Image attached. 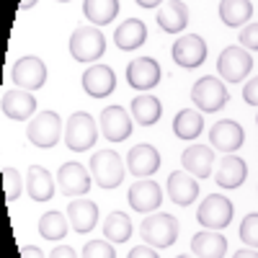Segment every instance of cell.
<instances>
[{"mask_svg":"<svg viewBox=\"0 0 258 258\" xmlns=\"http://www.w3.org/2000/svg\"><path fill=\"white\" fill-rule=\"evenodd\" d=\"M178 232H181V225L173 214H165V212H158V214H150L147 220H142L140 225V235L147 245L153 248H170L176 240H178Z\"/></svg>","mask_w":258,"mask_h":258,"instance_id":"6da1fadb","label":"cell"},{"mask_svg":"<svg viewBox=\"0 0 258 258\" xmlns=\"http://www.w3.org/2000/svg\"><path fill=\"white\" fill-rule=\"evenodd\" d=\"M98 129H96V119L88 111H78L68 119L64 124V145L73 153H85L96 145Z\"/></svg>","mask_w":258,"mask_h":258,"instance_id":"7a4b0ae2","label":"cell"},{"mask_svg":"<svg viewBox=\"0 0 258 258\" xmlns=\"http://www.w3.org/2000/svg\"><path fill=\"white\" fill-rule=\"evenodd\" d=\"M191 101L197 109L207 111V114H214V111H220L222 106L230 101V91L225 88V83L220 78H214V75H204L202 80L194 83V88H191Z\"/></svg>","mask_w":258,"mask_h":258,"instance_id":"3957f363","label":"cell"},{"mask_svg":"<svg viewBox=\"0 0 258 258\" xmlns=\"http://www.w3.org/2000/svg\"><path fill=\"white\" fill-rule=\"evenodd\" d=\"M62 129L64 126H62V119L57 111H39L26 126V137L39 150H49L59 142Z\"/></svg>","mask_w":258,"mask_h":258,"instance_id":"277c9868","label":"cell"},{"mask_svg":"<svg viewBox=\"0 0 258 258\" xmlns=\"http://www.w3.org/2000/svg\"><path fill=\"white\" fill-rule=\"evenodd\" d=\"M106 52V36L96 26H78L70 34V54L78 62H96Z\"/></svg>","mask_w":258,"mask_h":258,"instance_id":"5b68a950","label":"cell"},{"mask_svg":"<svg viewBox=\"0 0 258 258\" xmlns=\"http://www.w3.org/2000/svg\"><path fill=\"white\" fill-rule=\"evenodd\" d=\"M91 170H93V181L101 188H116L124 181V163L114 150H98L91 158Z\"/></svg>","mask_w":258,"mask_h":258,"instance_id":"8992f818","label":"cell"},{"mask_svg":"<svg viewBox=\"0 0 258 258\" xmlns=\"http://www.w3.org/2000/svg\"><path fill=\"white\" fill-rule=\"evenodd\" d=\"M232 202L222 194H209V197L202 202L197 220L204 230H225L232 222Z\"/></svg>","mask_w":258,"mask_h":258,"instance_id":"52a82bcc","label":"cell"},{"mask_svg":"<svg viewBox=\"0 0 258 258\" xmlns=\"http://www.w3.org/2000/svg\"><path fill=\"white\" fill-rule=\"evenodd\" d=\"M253 70V57L245 47H225L217 57V73L227 83H240Z\"/></svg>","mask_w":258,"mask_h":258,"instance_id":"ba28073f","label":"cell"},{"mask_svg":"<svg viewBox=\"0 0 258 258\" xmlns=\"http://www.w3.org/2000/svg\"><path fill=\"white\" fill-rule=\"evenodd\" d=\"M207 52H209L207 49V41L199 34H186V36L176 39L173 49H170L173 62L178 64V68H183V70H197L199 64H204Z\"/></svg>","mask_w":258,"mask_h":258,"instance_id":"9c48e42d","label":"cell"},{"mask_svg":"<svg viewBox=\"0 0 258 258\" xmlns=\"http://www.w3.org/2000/svg\"><path fill=\"white\" fill-rule=\"evenodd\" d=\"M13 85L16 88H24V91H39L41 85L47 83V64L41 62L39 57H21L16 59L13 70H11Z\"/></svg>","mask_w":258,"mask_h":258,"instance_id":"30bf717a","label":"cell"},{"mask_svg":"<svg viewBox=\"0 0 258 258\" xmlns=\"http://www.w3.org/2000/svg\"><path fill=\"white\" fill-rule=\"evenodd\" d=\"M57 186L64 197H83L91 191V173L80 163H62L57 170Z\"/></svg>","mask_w":258,"mask_h":258,"instance_id":"8fae6325","label":"cell"},{"mask_svg":"<svg viewBox=\"0 0 258 258\" xmlns=\"http://www.w3.org/2000/svg\"><path fill=\"white\" fill-rule=\"evenodd\" d=\"M163 73H160V64L153 59V57H140V59H132L126 68V83L132 85V88L137 91H150L155 88V85L160 83Z\"/></svg>","mask_w":258,"mask_h":258,"instance_id":"7c38bea8","label":"cell"},{"mask_svg":"<svg viewBox=\"0 0 258 258\" xmlns=\"http://www.w3.org/2000/svg\"><path fill=\"white\" fill-rule=\"evenodd\" d=\"M101 132L109 142H124L132 135V116H129L121 106H106L101 111Z\"/></svg>","mask_w":258,"mask_h":258,"instance_id":"4fadbf2b","label":"cell"},{"mask_svg":"<svg viewBox=\"0 0 258 258\" xmlns=\"http://www.w3.org/2000/svg\"><path fill=\"white\" fill-rule=\"evenodd\" d=\"M126 168H129V173H135L137 178H150L153 173H158V168H160V153L153 145L140 142L129 150Z\"/></svg>","mask_w":258,"mask_h":258,"instance_id":"5bb4252c","label":"cell"},{"mask_svg":"<svg viewBox=\"0 0 258 258\" xmlns=\"http://www.w3.org/2000/svg\"><path fill=\"white\" fill-rule=\"evenodd\" d=\"M160 204H163V191L155 181L140 178L132 188H129V207H132L135 212L150 214V212L160 209Z\"/></svg>","mask_w":258,"mask_h":258,"instance_id":"9a60e30c","label":"cell"},{"mask_svg":"<svg viewBox=\"0 0 258 258\" xmlns=\"http://www.w3.org/2000/svg\"><path fill=\"white\" fill-rule=\"evenodd\" d=\"M83 88L91 98H106L116 88V75L109 64H93L83 73Z\"/></svg>","mask_w":258,"mask_h":258,"instance_id":"2e32d148","label":"cell"},{"mask_svg":"<svg viewBox=\"0 0 258 258\" xmlns=\"http://www.w3.org/2000/svg\"><path fill=\"white\" fill-rule=\"evenodd\" d=\"M209 140H212V145L217 150H222V153H235V150L243 147L245 132H243V126L238 121L222 119V121H217L209 129Z\"/></svg>","mask_w":258,"mask_h":258,"instance_id":"e0dca14e","label":"cell"},{"mask_svg":"<svg viewBox=\"0 0 258 258\" xmlns=\"http://www.w3.org/2000/svg\"><path fill=\"white\" fill-rule=\"evenodd\" d=\"M39 109L36 106V96L31 91H24V88H16V91H8L3 93V114L13 121H26L34 116V111Z\"/></svg>","mask_w":258,"mask_h":258,"instance_id":"ac0fdd59","label":"cell"},{"mask_svg":"<svg viewBox=\"0 0 258 258\" xmlns=\"http://www.w3.org/2000/svg\"><path fill=\"white\" fill-rule=\"evenodd\" d=\"M181 165L186 173H191L194 178H207L212 176V165H214V150L207 145H191L183 150L181 155Z\"/></svg>","mask_w":258,"mask_h":258,"instance_id":"d6986e66","label":"cell"},{"mask_svg":"<svg viewBox=\"0 0 258 258\" xmlns=\"http://www.w3.org/2000/svg\"><path fill=\"white\" fill-rule=\"evenodd\" d=\"M165 191L178 207H188L199 197V183H197V178H194L191 173H186V170H176V173L168 176Z\"/></svg>","mask_w":258,"mask_h":258,"instance_id":"ffe728a7","label":"cell"},{"mask_svg":"<svg viewBox=\"0 0 258 258\" xmlns=\"http://www.w3.org/2000/svg\"><path fill=\"white\" fill-rule=\"evenodd\" d=\"M245 178H248L245 160L238 158V155H232V153H227L220 160L217 170H214V181H217L220 188H238V186H243Z\"/></svg>","mask_w":258,"mask_h":258,"instance_id":"44dd1931","label":"cell"},{"mask_svg":"<svg viewBox=\"0 0 258 258\" xmlns=\"http://www.w3.org/2000/svg\"><path fill=\"white\" fill-rule=\"evenodd\" d=\"M68 220H70V225H73V230L78 235L91 232L98 225V207H96V202H91V199H75V202H70Z\"/></svg>","mask_w":258,"mask_h":258,"instance_id":"7402d4cb","label":"cell"},{"mask_svg":"<svg viewBox=\"0 0 258 258\" xmlns=\"http://www.w3.org/2000/svg\"><path fill=\"white\" fill-rule=\"evenodd\" d=\"M191 253L197 258H222L227 253V238L217 230H204L191 238Z\"/></svg>","mask_w":258,"mask_h":258,"instance_id":"603a6c76","label":"cell"},{"mask_svg":"<svg viewBox=\"0 0 258 258\" xmlns=\"http://www.w3.org/2000/svg\"><path fill=\"white\" fill-rule=\"evenodd\" d=\"M155 21L165 34H181L188 26V6L181 3V0H168L158 11Z\"/></svg>","mask_w":258,"mask_h":258,"instance_id":"cb8c5ba5","label":"cell"},{"mask_svg":"<svg viewBox=\"0 0 258 258\" xmlns=\"http://www.w3.org/2000/svg\"><path fill=\"white\" fill-rule=\"evenodd\" d=\"M145 39H147V26L140 18H126L124 24L116 26V31H114V44L119 49H124V52H132V49L142 47Z\"/></svg>","mask_w":258,"mask_h":258,"instance_id":"d4e9b609","label":"cell"},{"mask_svg":"<svg viewBox=\"0 0 258 258\" xmlns=\"http://www.w3.org/2000/svg\"><path fill=\"white\" fill-rule=\"evenodd\" d=\"M26 191L34 202H49L54 197V178L44 165H31L26 173Z\"/></svg>","mask_w":258,"mask_h":258,"instance_id":"484cf974","label":"cell"},{"mask_svg":"<svg viewBox=\"0 0 258 258\" xmlns=\"http://www.w3.org/2000/svg\"><path fill=\"white\" fill-rule=\"evenodd\" d=\"M132 116L140 126H153L163 116V103L153 93H140L132 101Z\"/></svg>","mask_w":258,"mask_h":258,"instance_id":"4316f807","label":"cell"},{"mask_svg":"<svg viewBox=\"0 0 258 258\" xmlns=\"http://www.w3.org/2000/svg\"><path fill=\"white\" fill-rule=\"evenodd\" d=\"M119 8V0H83V13L93 26H109Z\"/></svg>","mask_w":258,"mask_h":258,"instance_id":"83f0119b","label":"cell"},{"mask_svg":"<svg viewBox=\"0 0 258 258\" xmlns=\"http://www.w3.org/2000/svg\"><path fill=\"white\" fill-rule=\"evenodd\" d=\"M204 129V119H202V111L197 109H183L176 114L173 119V132L178 140H197Z\"/></svg>","mask_w":258,"mask_h":258,"instance_id":"f1b7e54d","label":"cell"},{"mask_svg":"<svg viewBox=\"0 0 258 258\" xmlns=\"http://www.w3.org/2000/svg\"><path fill=\"white\" fill-rule=\"evenodd\" d=\"M253 16L250 0H222L220 3V18L225 26H243L245 21Z\"/></svg>","mask_w":258,"mask_h":258,"instance_id":"f546056e","label":"cell"},{"mask_svg":"<svg viewBox=\"0 0 258 258\" xmlns=\"http://www.w3.org/2000/svg\"><path fill=\"white\" fill-rule=\"evenodd\" d=\"M103 235L106 240L111 243H126L132 238V220L124 212H111L109 217L103 220Z\"/></svg>","mask_w":258,"mask_h":258,"instance_id":"4dcf8cb0","label":"cell"},{"mask_svg":"<svg viewBox=\"0 0 258 258\" xmlns=\"http://www.w3.org/2000/svg\"><path fill=\"white\" fill-rule=\"evenodd\" d=\"M39 235L44 240H62L64 235H68V220H64V214H59L57 209L52 212H44L39 220Z\"/></svg>","mask_w":258,"mask_h":258,"instance_id":"1f68e13d","label":"cell"},{"mask_svg":"<svg viewBox=\"0 0 258 258\" xmlns=\"http://www.w3.org/2000/svg\"><path fill=\"white\" fill-rule=\"evenodd\" d=\"M3 188H6V202L13 204L18 197H21V191H24V181H21V173L16 168L6 165L3 168Z\"/></svg>","mask_w":258,"mask_h":258,"instance_id":"d6a6232c","label":"cell"},{"mask_svg":"<svg viewBox=\"0 0 258 258\" xmlns=\"http://www.w3.org/2000/svg\"><path fill=\"white\" fill-rule=\"evenodd\" d=\"M238 235H240V240H243L248 248H258V214H255V212L243 217Z\"/></svg>","mask_w":258,"mask_h":258,"instance_id":"836d02e7","label":"cell"},{"mask_svg":"<svg viewBox=\"0 0 258 258\" xmlns=\"http://www.w3.org/2000/svg\"><path fill=\"white\" fill-rule=\"evenodd\" d=\"M83 258H116L111 240H91L83 248Z\"/></svg>","mask_w":258,"mask_h":258,"instance_id":"e575fe53","label":"cell"},{"mask_svg":"<svg viewBox=\"0 0 258 258\" xmlns=\"http://www.w3.org/2000/svg\"><path fill=\"white\" fill-rule=\"evenodd\" d=\"M238 41H240V47L258 52V24H248V26H243Z\"/></svg>","mask_w":258,"mask_h":258,"instance_id":"d590c367","label":"cell"},{"mask_svg":"<svg viewBox=\"0 0 258 258\" xmlns=\"http://www.w3.org/2000/svg\"><path fill=\"white\" fill-rule=\"evenodd\" d=\"M243 98H245V103L258 106V78H253L245 88H243Z\"/></svg>","mask_w":258,"mask_h":258,"instance_id":"8d00e7d4","label":"cell"},{"mask_svg":"<svg viewBox=\"0 0 258 258\" xmlns=\"http://www.w3.org/2000/svg\"><path fill=\"white\" fill-rule=\"evenodd\" d=\"M126 258H160V255L153 250V245H135Z\"/></svg>","mask_w":258,"mask_h":258,"instance_id":"74e56055","label":"cell"},{"mask_svg":"<svg viewBox=\"0 0 258 258\" xmlns=\"http://www.w3.org/2000/svg\"><path fill=\"white\" fill-rule=\"evenodd\" d=\"M49 258H78V253H75L70 245H57V248L49 253Z\"/></svg>","mask_w":258,"mask_h":258,"instance_id":"f35d334b","label":"cell"},{"mask_svg":"<svg viewBox=\"0 0 258 258\" xmlns=\"http://www.w3.org/2000/svg\"><path fill=\"white\" fill-rule=\"evenodd\" d=\"M21 258H44V250L36 245H21Z\"/></svg>","mask_w":258,"mask_h":258,"instance_id":"ab89813d","label":"cell"},{"mask_svg":"<svg viewBox=\"0 0 258 258\" xmlns=\"http://www.w3.org/2000/svg\"><path fill=\"white\" fill-rule=\"evenodd\" d=\"M232 258H258V253H255V248H240Z\"/></svg>","mask_w":258,"mask_h":258,"instance_id":"60d3db41","label":"cell"},{"mask_svg":"<svg viewBox=\"0 0 258 258\" xmlns=\"http://www.w3.org/2000/svg\"><path fill=\"white\" fill-rule=\"evenodd\" d=\"M135 3H137L140 8H155V6L163 3V0H135Z\"/></svg>","mask_w":258,"mask_h":258,"instance_id":"b9f144b4","label":"cell"},{"mask_svg":"<svg viewBox=\"0 0 258 258\" xmlns=\"http://www.w3.org/2000/svg\"><path fill=\"white\" fill-rule=\"evenodd\" d=\"M34 6H36V0H21L18 8H21V11H29V8H34Z\"/></svg>","mask_w":258,"mask_h":258,"instance_id":"7bdbcfd3","label":"cell"},{"mask_svg":"<svg viewBox=\"0 0 258 258\" xmlns=\"http://www.w3.org/2000/svg\"><path fill=\"white\" fill-rule=\"evenodd\" d=\"M178 258H194V255H178Z\"/></svg>","mask_w":258,"mask_h":258,"instance_id":"ee69618b","label":"cell"},{"mask_svg":"<svg viewBox=\"0 0 258 258\" xmlns=\"http://www.w3.org/2000/svg\"><path fill=\"white\" fill-rule=\"evenodd\" d=\"M59 3H70V0H59Z\"/></svg>","mask_w":258,"mask_h":258,"instance_id":"f6af8a7d","label":"cell"},{"mask_svg":"<svg viewBox=\"0 0 258 258\" xmlns=\"http://www.w3.org/2000/svg\"><path fill=\"white\" fill-rule=\"evenodd\" d=\"M255 124H258V116H255Z\"/></svg>","mask_w":258,"mask_h":258,"instance_id":"bcb514c9","label":"cell"}]
</instances>
